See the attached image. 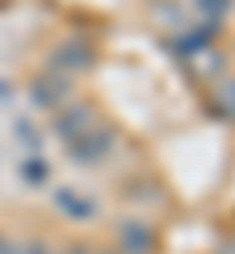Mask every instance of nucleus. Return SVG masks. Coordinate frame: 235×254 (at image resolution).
<instances>
[{
    "label": "nucleus",
    "mask_w": 235,
    "mask_h": 254,
    "mask_svg": "<svg viewBox=\"0 0 235 254\" xmlns=\"http://www.w3.org/2000/svg\"><path fill=\"white\" fill-rule=\"evenodd\" d=\"M94 63H98V51H94L86 39H78V35L63 39V43L47 55V70H55V74H63V78L86 74V70H94Z\"/></svg>",
    "instance_id": "nucleus-1"
},
{
    "label": "nucleus",
    "mask_w": 235,
    "mask_h": 254,
    "mask_svg": "<svg viewBox=\"0 0 235 254\" xmlns=\"http://www.w3.org/2000/svg\"><path fill=\"white\" fill-rule=\"evenodd\" d=\"M110 149H114V129L110 126H94L86 129L82 137H75V141H67V157L75 160V164H82V168H94V164H102V160L110 157Z\"/></svg>",
    "instance_id": "nucleus-2"
},
{
    "label": "nucleus",
    "mask_w": 235,
    "mask_h": 254,
    "mask_svg": "<svg viewBox=\"0 0 235 254\" xmlns=\"http://www.w3.org/2000/svg\"><path fill=\"white\" fill-rule=\"evenodd\" d=\"M98 126V110L90 106V102H67L63 110H55V118H51V133L67 145L75 137H82L86 129Z\"/></svg>",
    "instance_id": "nucleus-3"
},
{
    "label": "nucleus",
    "mask_w": 235,
    "mask_h": 254,
    "mask_svg": "<svg viewBox=\"0 0 235 254\" xmlns=\"http://www.w3.org/2000/svg\"><path fill=\"white\" fill-rule=\"evenodd\" d=\"M67 98H71V78L47 70V66L35 74L32 86H28V102H32L35 110H63Z\"/></svg>",
    "instance_id": "nucleus-4"
},
{
    "label": "nucleus",
    "mask_w": 235,
    "mask_h": 254,
    "mask_svg": "<svg viewBox=\"0 0 235 254\" xmlns=\"http://www.w3.org/2000/svg\"><path fill=\"white\" fill-rule=\"evenodd\" d=\"M118 251L122 254H153L157 251V231L145 219H122L118 223Z\"/></svg>",
    "instance_id": "nucleus-5"
},
{
    "label": "nucleus",
    "mask_w": 235,
    "mask_h": 254,
    "mask_svg": "<svg viewBox=\"0 0 235 254\" xmlns=\"http://www.w3.org/2000/svg\"><path fill=\"white\" fill-rule=\"evenodd\" d=\"M51 203H55L67 219H75V223H86V219L98 215V203H94L86 191H78V188H55L51 191Z\"/></svg>",
    "instance_id": "nucleus-6"
},
{
    "label": "nucleus",
    "mask_w": 235,
    "mask_h": 254,
    "mask_svg": "<svg viewBox=\"0 0 235 254\" xmlns=\"http://www.w3.org/2000/svg\"><path fill=\"white\" fill-rule=\"evenodd\" d=\"M168 47L176 55H196V51H208L212 47V28H192V32H180L168 39Z\"/></svg>",
    "instance_id": "nucleus-7"
},
{
    "label": "nucleus",
    "mask_w": 235,
    "mask_h": 254,
    "mask_svg": "<svg viewBox=\"0 0 235 254\" xmlns=\"http://www.w3.org/2000/svg\"><path fill=\"white\" fill-rule=\"evenodd\" d=\"M20 180H24L28 188H39V184H47V180H51V164H47V157H39V153H28V157L20 160Z\"/></svg>",
    "instance_id": "nucleus-8"
},
{
    "label": "nucleus",
    "mask_w": 235,
    "mask_h": 254,
    "mask_svg": "<svg viewBox=\"0 0 235 254\" xmlns=\"http://www.w3.org/2000/svg\"><path fill=\"white\" fill-rule=\"evenodd\" d=\"M12 137H16L24 149H32V153L39 149V141H43V133H39V129H35L28 118H16V126H12Z\"/></svg>",
    "instance_id": "nucleus-9"
},
{
    "label": "nucleus",
    "mask_w": 235,
    "mask_h": 254,
    "mask_svg": "<svg viewBox=\"0 0 235 254\" xmlns=\"http://www.w3.org/2000/svg\"><path fill=\"white\" fill-rule=\"evenodd\" d=\"M196 8L204 12V20H224L232 12V0H196Z\"/></svg>",
    "instance_id": "nucleus-10"
},
{
    "label": "nucleus",
    "mask_w": 235,
    "mask_h": 254,
    "mask_svg": "<svg viewBox=\"0 0 235 254\" xmlns=\"http://www.w3.org/2000/svg\"><path fill=\"white\" fill-rule=\"evenodd\" d=\"M220 106H224L228 118H235V78H228V82L220 86Z\"/></svg>",
    "instance_id": "nucleus-11"
},
{
    "label": "nucleus",
    "mask_w": 235,
    "mask_h": 254,
    "mask_svg": "<svg viewBox=\"0 0 235 254\" xmlns=\"http://www.w3.org/2000/svg\"><path fill=\"white\" fill-rule=\"evenodd\" d=\"M12 94H16V90H12V82H8V78H0V106H8Z\"/></svg>",
    "instance_id": "nucleus-12"
},
{
    "label": "nucleus",
    "mask_w": 235,
    "mask_h": 254,
    "mask_svg": "<svg viewBox=\"0 0 235 254\" xmlns=\"http://www.w3.org/2000/svg\"><path fill=\"white\" fill-rule=\"evenodd\" d=\"M0 254H20V247H16L8 235H0Z\"/></svg>",
    "instance_id": "nucleus-13"
}]
</instances>
